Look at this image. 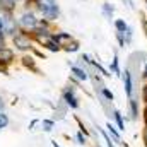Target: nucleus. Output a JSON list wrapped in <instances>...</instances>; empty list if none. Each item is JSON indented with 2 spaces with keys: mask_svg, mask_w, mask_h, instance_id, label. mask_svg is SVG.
<instances>
[{
  "mask_svg": "<svg viewBox=\"0 0 147 147\" xmlns=\"http://www.w3.org/2000/svg\"><path fill=\"white\" fill-rule=\"evenodd\" d=\"M38 5H39V10L41 14L46 17V19H57L58 17V5H57V0H38Z\"/></svg>",
  "mask_w": 147,
  "mask_h": 147,
  "instance_id": "obj_1",
  "label": "nucleus"
},
{
  "mask_svg": "<svg viewBox=\"0 0 147 147\" xmlns=\"http://www.w3.org/2000/svg\"><path fill=\"white\" fill-rule=\"evenodd\" d=\"M21 24H22V28H26V29H34L38 24V19L34 17V14H24L22 17H21Z\"/></svg>",
  "mask_w": 147,
  "mask_h": 147,
  "instance_id": "obj_2",
  "label": "nucleus"
},
{
  "mask_svg": "<svg viewBox=\"0 0 147 147\" xmlns=\"http://www.w3.org/2000/svg\"><path fill=\"white\" fill-rule=\"evenodd\" d=\"M14 45H16L19 50H29V46H31L29 36H26V34H17V36H14Z\"/></svg>",
  "mask_w": 147,
  "mask_h": 147,
  "instance_id": "obj_3",
  "label": "nucleus"
},
{
  "mask_svg": "<svg viewBox=\"0 0 147 147\" xmlns=\"http://www.w3.org/2000/svg\"><path fill=\"white\" fill-rule=\"evenodd\" d=\"M3 31L7 34H14L16 33V21L12 17H5L3 19Z\"/></svg>",
  "mask_w": 147,
  "mask_h": 147,
  "instance_id": "obj_4",
  "label": "nucleus"
},
{
  "mask_svg": "<svg viewBox=\"0 0 147 147\" xmlns=\"http://www.w3.org/2000/svg\"><path fill=\"white\" fill-rule=\"evenodd\" d=\"M12 58H14L12 50H9V48H0V62H3V63H10Z\"/></svg>",
  "mask_w": 147,
  "mask_h": 147,
  "instance_id": "obj_5",
  "label": "nucleus"
},
{
  "mask_svg": "<svg viewBox=\"0 0 147 147\" xmlns=\"http://www.w3.org/2000/svg\"><path fill=\"white\" fill-rule=\"evenodd\" d=\"M63 98H65V101H67V105H69V106H72V108H77V106H79L77 98L74 96V91H67V92L63 94Z\"/></svg>",
  "mask_w": 147,
  "mask_h": 147,
  "instance_id": "obj_6",
  "label": "nucleus"
},
{
  "mask_svg": "<svg viewBox=\"0 0 147 147\" xmlns=\"http://www.w3.org/2000/svg\"><path fill=\"white\" fill-rule=\"evenodd\" d=\"M14 7H16V0H0V10L10 12Z\"/></svg>",
  "mask_w": 147,
  "mask_h": 147,
  "instance_id": "obj_7",
  "label": "nucleus"
},
{
  "mask_svg": "<svg viewBox=\"0 0 147 147\" xmlns=\"http://www.w3.org/2000/svg\"><path fill=\"white\" fill-rule=\"evenodd\" d=\"M125 91L128 96L132 94V75H130V72H125Z\"/></svg>",
  "mask_w": 147,
  "mask_h": 147,
  "instance_id": "obj_8",
  "label": "nucleus"
},
{
  "mask_svg": "<svg viewBox=\"0 0 147 147\" xmlns=\"http://www.w3.org/2000/svg\"><path fill=\"white\" fill-rule=\"evenodd\" d=\"M72 72L80 79V80H86L87 79V72L86 70H82V69H79V67H72Z\"/></svg>",
  "mask_w": 147,
  "mask_h": 147,
  "instance_id": "obj_9",
  "label": "nucleus"
},
{
  "mask_svg": "<svg viewBox=\"0 0 147 147\" xmlns=\"http://www.w3.org/2000/svg\"><path fill=\"white\" fill-rule=\"evenodd\" d=\"M115 26H116V29H118V33H125V31L128 29V26H127V22H125V21H121V19H118V21L115 22Z\"/></svg>",
  "mask_w": 147,
  "mask_h": 147,
  "instance_id": "obj_10",
  "label": "nucleus"
},
{
  "mask_svg": "<svg viewBox=\"0 0 147 147\" xmlns=\"http://www.w3.org/2000/svg\"><path fill=\"white\" fill-rule=\"evenodd\" d=\"M130 110H132V118L135 120V118H137V115H139V108H137V101H135V99H132V101H130Z\"/></svg>",
  "mask_w": 147,
  "mask_h": 147,
  "instance_id": "obj_11",
  "label": "nucleus"
},
{
  "mask_svg": "<svg viewBox=\"0 0 147 147\" xmlns=\"http://www.w3.org/2000/svg\"><path fill=\"white\" fill-rule=\"evenodd\" d=\"M103 12H105V16H106V17H110V19H111V16H113L115 9L111 7L110 3H105V5H103Z\"/></svg>",
  "mask_w": 147,
  "mask_h": 147,
  "instance_id": "obj_12",
  "label": "nucleus"
},
{
  "mask_svg": "<svg viewBox=\"0 0 147 147\" xmlns=\"http://www.w3.org/2000/svg\"><path fill=\"white\" fill-rule=\"evenodd\" d=\"M55 41H57V45H60L62 41H70V36L62 33V34H57V36H55Z\"/></svg>",
  "mask_w": 147,
  "mask_h": 147,
  "instance_id": "obj_13",
  "label": "nucleus"
},
{
  "mask_svg": "<svg viewBox=\"0 0 147 147\" xmlns=\"http://www.w3.org/2000/svg\"><path fill=\"white\" fill-rule=\"evenodd\" d=\"M115 118H116V123L120 127V130H125V125H123V120H121V115L118 111H115Z\"/></svg>",
  "mask_w": 147,
  "mask_h": 147,
  "instance_id": "obj_14",
  "label": "nucleus"
},
{
  "mask_svg": "<svg viewBox=\"0 0 147 147\" xmlns=\"http://www.w3.org/2000/svg\"><path fill=\"white\" fill-rule=\"evenodd\" d=\"M7 123H9V118H7V115L0 111V128H3V127H7Z\"/></svg>",
  "mask_w": 147,
  "mask_h": 147,
  "instance_id": "obj_15",
  "label": "nucleus"
},
{
  "mask_svg": "<svg viewBox=\"0 0 147 147\" xmlns=\"http://www.w3.org/2000/svg\"><path fill=\"white\" fill-rule=\"evenodd\" d=\"M108 130H110V134L115 137V140H120V135H118V132L115 130V127H111V123H108Z\"/></svg>",
  "mask_w": 147,
  "mask_h": 147,
  "instance_id": "obj_16",
  "label": "nucleus"
},
{
  "mask_svg": "<svg viewBox=\"0 0 147 147\" xmlns=\"http://www.w3.org/2000/svg\"><path fill=\"white\" fill-rule=\"evenodd\" d=\"M43 127H45V130H46V132H50V130H51V127H53V121L45 120V121H43Z\"/></svg>",
  "mask_w": 147,
  "mask_h": 147,
  "instance_id": "obj_17",
  "label": "nucleus"
},
{
  "mask_svg": "<svg viewBox=\"0 0 147 147\" xmlns=\"http://www.w3.org/2000/svg\"><path fill=\"white\" fill-rule=\"evenodd\" d=\"M77 48H79L77 43H72V45L69 43V45H67V51H77Z\"/></svg>",
  "mask_w": 147,
  "mask_h": 147,
  "instance_id": "obj_18",
  "label": "nucleus"
},
{
  "mask_svg": "<svg viewBox=\"0 0 147 147\" xmlns=\"http://www.w3.org/2000/svg\"><path fill=\"white\" fill-rule=\"evenodd\" d=\"M103 92H105V96H106V98H108L110 101H113V92H110L108 89H103Z\"/></svg>",
  "mask_w": 147,
  "mask_h": 147,
  "instance_id": "obj_19",
  "label": "nucleus"
},
{
  "mask_svg": "<svg viewBox=\"0 0 147 147\" xmlns=\"http://www.w3.org/2000/svg\"><path fill=\"white\" fill-rule=\"evenodd\" d=\"M144 142H146V146H147V127L144 128Z\"/></svg>",
  "mask_w": 147,
  "mask_h": 147,
  "instance_id": "obj_20",
  "label": "nucleus"
},
{
  "mask_svg": "<svg viewBox=\"0 0 147 147\" xmlns=\"http://www.w3.org/2000/svg\"><path fill=\"white\" fill-rule=\"evenodd\" d=\"M0 48H3V36H2V31H0Z\"/></svg>",
  "mask_w": 147,
  "mask_h": 147,
  "instance_id": "obj_21",
  "label": "nucleus"
},
{
  "mask_svg": "<svg viewBox=\"0 0 147 147\" xmlns=\"http://www.w3.org/2000/svg\"><path fill=\"white\" fill-rule=\"evenodd\" d=\"M0 31H3V19L0 17Z\"/></svg>",
  "mask_w": 147,
  "mask_h": 147,
  "instance_id": "obj_22",
  "label": "nucleus"
},
{
  "mask_svg": "<svg viewBox=\"0 0 147 147\" xmlns=\"http://www.w3.org/2000/svg\"><path fill=\"white\" fill-rule=\"evenodd\" d=\"M144 99H146V101H147V86H146V87H144Z\"/></svg>",
  "mask_w": 147,
  "mask_h": 147,
  "instance_id": "obj_23",
  "label": "nucleus"
},
{
  "mask_svg": "<svg viewBox=\"0 0 147 147\" xmlns=\"http://www.w3.org/2000/svg\"><path fill=\"white\" fill-rule=\"evenodd\" d=\"M3 110V101H2V98H0V111Z\"/></svg>",
  "mask_w": 147,
  "mask_h": 147,
  "instance_id": "obj_24",
  "label": "nucleus"
},
{
  "mask_svg": "<svg viewBox=\"0 0 147 147\" xmlns=\"http://www.w3.org/2000/svg\"><path fill=\"white\" fill-rule=\"evenodd\" d=\"M144 113H146V115H144V116H146V123H147V108H146V111H144Z\"/></svg>",
  "mask_w": 147,
  "mask_h": 147,
  "instance_id": "obj_25",
  "label": "nucleus"
},
{
  "mask_svg": "<svg viewBox=\"0 0 147 147\" xmlns=\"http://www.w3.org/2000/svg\"><path fill=\"white\" fill-rule=\"evenodd\" d=\"M53 147H60V146H58V144H57V142H53Z\"/></svg>",
  "mask_w": 147,
  "mask_h": 147,
  "instance_id": "obj_26",
  "label": "nucleus"
},
{
  "mask_svg": "<svg viewBox=\"0 0 147 147\" xmlns=\"http://www.w3.org/2000/svg\"><path fill=\"white\" fill-rule=\"evenodd\" d=\"M146 75H147V67H146Z\"/></svg>",
  "mask_w": 147,
  "mask_h": 147,
  "instance_id": "obj_27",
  "label": "nucleus"
},
{
  "mask_svg": "<svg viewBox=\"0 0 147 147\" xmlns=\"http://www.w3.org/2000/svg\"><path fill=\"white\" fill-rule=\"evenodd\" d=\"M146 3H147V0H146Z\"/></svg>",
  "mask_w": 147,
  "mask_h": 147,
  "instance_id": "obj_28",
  "label": "nucleus"
}]
</instances>
